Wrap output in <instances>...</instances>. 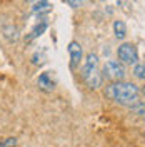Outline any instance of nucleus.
I'll return each instance as SVG.
<instances>
[{"mask_svg":"<svg viewBox=\"0 0 145 147\" xmlns=\"http://www.w3.org/2000/svg\"><path fill=\"white\" fill-rule=\"evenodd\" d=\"M134 75L140 80H145V62L144 64H135L134 67Z\"/></svg>","mask_w":145,"mask_h":147,"instance_id":"obj_12","label":"nucleus"},{"mask_svg":"<svg viewBox=\"0 0 145 147\" xmlns=\"http://www.w3.org/2000/svg\"><path fill=\"white\" fill-rule=\"evenodd\" d=\"M45 28H47V22H42V24H38V25H37V27L34 28L32 32H30V35H28L25 40H27V42H32L34 38H37V37L42 35V34L45 32Z\"/></svg>","mask_w":145,"mask_h":147,"instance_id":"obj_9","label":"nucleus"},{"mask_svg":"<svg viewBox=\"0 0 145 147\" xmlns=\"http://www.w3.org/2000/svg\"><path fill=\"white\" fill-rule=\"evenodd\" d=\"M102 74H103V77H107L112 82H118V80H124L127 72H125V67L120 60H109L103 65Z\"/></svg>","mask_w":145,"mask_h":147,"instance_id":"obj_2","label":"nucleus"},{"mask_svg":"<svg viewBox=\"0 0 145 147\" xmlns=\"http://www.w3.org/2000/svg\"><path fill=\"white\" fill-rule=\"evenodd\" d=\"M0 146H2V142H0Z\"/></svg>","mask_w":145,"mask_h":147,"instance_id":"obj_17","label":"nucleus"},{"mask_svg":"<svg viewBox=\"0 0 145 147\" xmlns=\"http://www.w3.org/2000/svg\"><path fill=\"white\" fill-rule=\"evenodd\" d=\"M47 10H50V2L48 0H40L38 3H35V7H34V12L35 13H42V12H47Z\"/></svg>","mask_w":145,"mask_h":147,"instance_id":"obj_11","label":"nucleus"},{"mask_svg":"<svg viewBox=\"0 0 145 147\" xmlns=\"http://www.w3.org/2000/svg\"><path fill=\"white\" fill-rule=\"evenodd\" d=\"M117 55L122 64H127V65L138 64V52H137V49L132 44H122L118 47Z\"/></svg>","mask_w":145,"mask_h":147,"instance_id":"obj_3","label":"nucleus"},{"mask_svg":"<svg viewBox=\"0 0 145 147\" xmlns=\"http://www.w3.org/2000/svg\"><path fill=\"white\" fill-rule=\"evenodd\" d=\"M83 82L87 84V87L89 89H99L100 85H102V74L99 72V69L97 70H93L92 74H89L87 77H83Z\"/></svg>","mask_w":145,"mask_h":147,"instance_id":"obj_6","label":"nucleus"},{"mask_svg":"<svg viewBox=\"0 0 145 147\" xmlns=\"http://www.w3.org/2000/svg\"><path fill=\"white\" fill-rule=\"evenodd\" d=\"M130 110H132V114H135L137 117H140V119L145 120V104L138 102V104H135V105H132Z\"/></svg>","mask_w":145,"mask_h":147,"instance_id":"obj_10","label":"nucleus"},{"mask_svg":"<svg viewBox=\"0 0 145 147\" xmlns=\"http://www.w3.org/2000/svg\"><path fill=\"white\" fill-rule=\"evenodd\" d=\"M105 95L109 97L110 100H113L115 104L132 107V105L138 104L140 89L134 82L118 80V82H112L105 87Z\"/></svg>","mask_w":145,"mask_h":147,"instance_id":"obj_1","label":"nucleus"},{"mask_svg":"<svg viewBox=\"0 0 145 147\" xmlns=\"http://www.w3.org/2000/svg\"><path fill=\"white\" fill-rule=\"evenodd\" d=\"M68 55H70V69H77V67L80 65L82 55H83L82 45L77 40H72V42L68 44Z\"/></svg>","mask_w":145,"mask_h":147,"instance_id":"obj_4","label":"nucleus"},{"mask_svg":"<svg viewBox=\"0 0 145 147\" xmlns=\"http://www.w3.org/2000/svg\"><path fill=\"white\" fill-rule=\"evenodd\" d=\"M144 137H145V134H144Z\"/></svg>","mask_w":145,"mask_h":147,"instance_id":"obj_18","label":"nucleus"},{"mask_svg":"<svg viewBox=\"0 0 145 147\" xmlns=\"http://www.w3.org/2000/svg\"><path fill=\"white\" fill-rule=\"evenodd\" d=\"M38 87L42 89V90L45 92H52L55 89V82L50 79V75L48 74H40V77H38Z\"/></svg>","mask_w":145,"mask_h":147,"instance_id":"obj_7","label":"nucleus"},{"mask_svg":"<svg viewBox=\"0 0 145 147\" xmlns=\"http://www.w3.org/2000/svg\"><path fill=\"white\" fill-rule=\"evenodd\" d=\"M97 69H99V57L95 54H89L85 59V64L82 67V79L87 77L89 74H92L93 70H97Z\"/></svg>","mask_w":145,"mask_h":147,"instance_id":"obj_5","label":"nucleus"},{"mask_svg":"<svg viewBox=\"0 0 145 147\" xmlns=\"http://www.w3.org/2000/svg\"><path fill=\"white\" fill-rule=\"evenodd\" d=\"M113 32H115V37L117 38H124L127 35V25L122 22V20H115L113 24Z\"/></svg>","mask_w":145,"mask_h":147,"instance_id":"obj_8","label":"nucleus"},{"mask_svg":"<svg viewBox=\"0 0 145 147\" xmlns=\"http://www.w3.org/2000/svg\"><path fill=\"white\" fill-rule=\"evenodd\" d=\"M140 92H142V94H144V95H145V84H144V85H142V89H140Z\"/></svg>","mask_w":145,"mask_h":147,"instance_id":"obj_16","label":"nucleus"},{"mask_svg":"<svg viewBox=\"0 0 145 147\" xmlns=\"http://www.w3.org/2000/svg\"><path fill=\"white\" fill-rule=\"evenodd\" d=\"M65 2H67L72 9H79V7L82 5V0H65Z\"/></svg>","mask_w":145,"mask_h":147,"instance_id":"obj_15","label":"nucleus"},{"mask_svg":"<svg viewBox=\"0 0 145 147\" xmlns=\"http://www.w3.org/2000/svg\"><path fill=\"white\" fill-rule=\"evenodd\" d=\"M17 146V139L15 137H9V139H5L3 142H2V146L0 147H15Z\"/></svg>","mask_w":145,"mask_h":147,"instance_id":"obj_14","label":"nucleus"},{"mask_svg":"<svg viewBox=\"0 0 145 147\" xmlns=\"http://www.w3.org/2000/svg\"><path fill=\"white\" fill-rule=\"evenodd\" d=\"M3 34H5V37H7V38H10V40H15V38L18 37L17 28H15V27H7V28H3Z\"/></svg>","mask_w":145,"mask_h":147,"instance_id":"obj_13","label":"nucleus"},{"mask_svg":"<svg viewBox=\"0 0 145 147\" xmlns=\"http://www.w3.org/2000/svg\"><path fill=\"white\" fill-rule=\"evenodd\" d=\"M28 2H30V0H28Z\"/></svg>","mask_w":145,"mask_h":147,"instance_id":"obj_19","label":"nucleus"}]
</instances>
